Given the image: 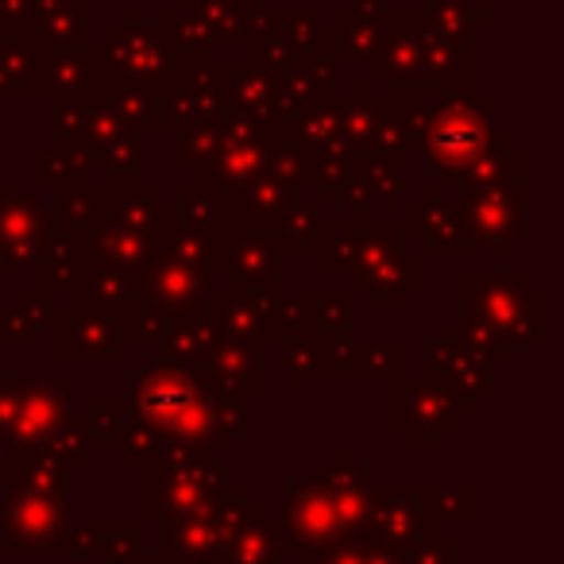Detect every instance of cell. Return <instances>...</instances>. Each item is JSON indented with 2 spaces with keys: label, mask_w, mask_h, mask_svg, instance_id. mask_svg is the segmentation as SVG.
Segmentation results:
<instances>
[{
  "label": "cell",
  "mask_w": 564,
  "mask_h": 564,
  "mask_svg": "<svg viewBox=\"0 0 564 564\" xmlns=\"http://www.w3.org/2000/svg\"><path fill=\"white\" fill-rule=\"evenodd\" d=\"M325 228H329V220L322 217V209H317L314 202H306V197H299V202L286 205V209L274 217L271 232H274V240L282 243L286 256H314L317 243L325 240Z\"/></svg>",
  "instance_id": "obj_39"
},
{
  "label": "cell",
  "mask_w": 564,
  "mask_h": 564,
  "mask_svg": "<svg viewBox=\"0 0 564 564\" xmlns=\"http://www.w3.org/2000/svg\"><path fill=\"white\" fill-rule=\"evenodd\" d=\"M143 522L140 518H94L86 525H74L70 533V553L78 556H101L109 564L132 561L140 556Z\"/></svg>",
  "instance_id": "obj_32"
},
{
  "label": "cell",
  "mask_w": 564,
  "mask_h": 564,
  "mask_svg": "<svg viewBox=\"0 0 564 564\" xmlns=\"http://www.w3.org/2000/svg\"><path fill=\"white\" fill-rule=\"evenodd\" d=\"M163 194L143 182H120V186H105V225H117L124 232H135L143 240L155 243L159 228H163Z\"/></svg>",
  "instance_id": "obj_29"
},
{
  "label": "cell",
  "mask_w": 564,
  "mask_h": 564,
  "mask_svg": "<svg viewBox=\"0 0 564 564\" xmlns=\"http://www.w3.org/2000/svg\"><path fill=\"white\" fill-rule=\"evenodd\" d=\"M468 414H476V402L456 399L425 376H394L387 387V425L406 448H441Z\"/></svg>",
  "instance_id": "obj_7"
},
{
  "label": "cell",
  "mask_w": 564,
  "mask_h": 564,
  "mask_svg": "<svg viewBox=\"0 0 564 564\" xmlns=\"http://www.w3.org/2000/svg\"><path fill=\"white\" fill-rule=\"evenodd\" d=\"M78 422H82V430H86L94 453L97 448H124L128 422H132V414H128V399L124 394H97Z\"/></svg>",
  "instance_id": "obj_43"
},
{
  "label": "cell",
  "mask_w": 564,
  "mask_h": 564,
  "mask_svg": "<svg viewBox=\"0 0 564 564\" xmlns=\"http://www.w3.org/2000/svg\"><path fill=\"white\" fill-rule=\"evenodd\" d=\"M97 58H101L105 86L109 82H117V86H159L174 70V58L166 51L163 35L151 32L140 12H132L124 24L105 32Z\"/></svg>",
  "instance_id": "obj_14"
},
{
  "label": "cell",
  "mask_w": 564,
  "mask_h": 564,
  "mask_svg": "<svg viewBox=\"0 0 564 564\" xmlns=\"http://www.w3.org/2000/svg\"><path fill=\"white\" fill-rule=\"evenodd\" d=\"M422 376L441 383L445 391H453L456 399H468L479 406V399L495 391V376H491V364L484 356H476L468 348V340L460 337L456 325L441 329V337L433 345H425L422 352Z\"/></svg>",
  "instance_id": "obj_19"
},
{
  "label": "cell",
  "mask_w": 564,
  "mask_h": 564,
  "mask_svg": "<svg viewBox=\"0 0 564 564\" xmlns=\"http://www.w3.org/2000/svg\"><path fill=\"white\" fill-rule=\"evenodd\" d=\"M86 240L82 236H70L63 232V228H55V236L47 240V248H43V256L35 259V291L43 294V299L58 310H70L78 306V291L82 282H86Z\"/></svg>",
  "instance_id": "obj_23"
},
{
  "label": "cell",
  "mask_w": 564,
  "mask_h": 564,
  "mask_svg": "<svg viewBox=\"0 0 564 564\" xmlns=\"http://www.w3.org/2000/svg\"><path fill=\"white\" fill-rule=\"evenodd\" d=\"M35 178H40L43 189H66V186H86L94 182V171H89L82 159L66 155L58 148H47L35 155Z\"/></svg>",
  "instance_id": "obj_48"
},
{
  "label": "cell",
  "mask_w": 564,
  "mask_h": 564,
  "mask_svg": "<svg viewBox=\"0 0 564 564\" xmlns=\"http://www.w3.org/2000/svg\"><path fill=\"white\" fill-rule=\"evenodd\" d=\"M140 286L132 274L124 271H112V267H86V282H82L78 291V306L82 310H97V314H117L128 317L135 306H140Z\"/></svg>",
  "instance_id": "obj_35"
},
{
  "label": "cell",
  "mask_w": 564,
  "mask_h": 564,
  "mask_svg": "<svg viewBox=\"0 0 564 564\" xmlns=\"http://www.w3.org/2000/svg\"><path fill=\"white\" fill-rule=\"evenodd\" d=\"M302 306H306V322L314 333L352 329L356 299L348 291H306L302 294Z\"/></svg>",
  "instance_id": "obj_46"
},
{
  "label": "cell",
  "mask_w": 564,
  "mask_h": 564,
  "mask_svg": "<svg viewBox=\"0 0 564 564\" xmlns=\"http://www.w3.org/2000/svg\"><path fill=\"white\" fill-rule=\"evenodd\" d=\"M101 86L105 78H101L97 47L47 51V63H43V78H40L43 97H55V101H89V97H101Z\"/></svg>",
  "instance_id": "obj_26"
},
{
  "label": "cell",
  "mask_w": 564,
  "mask_h": 564,
  "mask_svg": "<svg viewBox=\"0 0 564 564\" xmlns=\"http://www.w3.org/2000/svg\"><path fill=\"white\" fill-rule=\"evenodd\" d=\"M174 220H178L182 232L202 236V240H217L220 225H225V194L205 182H189V186H178L174 194Z\"/></svg>",
  "instance_id": "obj_37"
},
{
  "label": "cell",
  "mask_w": 564,
  "mask_h": 564,
  "mask_svg": "<svg viewBox=\"0 0 564 564\" xmlns=\"http://www.w3.org/2000/svg\"><path fill=\"white\" fill-rule=\"evenodd\" d=\"M322 564H406V553L383 545V541L356 538V541H345L340 549H333Z\"/></svg>",
  "instance_id": "obj_50"
},
{
  "label": "cell",
  "mask_w": 564,
  "mask_h": 564,
  "mask_svg": "<svg viewBox=\"0 0 564 564\" xmlns=\"http://www.w3.org/2000/svg\"><path fill=\"white\" fill-rule=\"evenodd\" d=\"M202 376L213 387L236 394V399H259L267 391V356L259 340L232 337V333H220V340L213 345L209 360L202 364Z\"/></svg>",
  "instance_id": "obj_22"
},
{
  "label": "cell",
  "mask_w": 564,
  "mask_h": 564,
  "mask_svg": "<svg viewBox=\"0 0 564 564\" xmlns=\"http://www.w3.org/2000/svg\"><path fill=\"white\" fill-rule=\"evenodd\" d=\"M456 556H460V541H456L453 533H437V538H430L425 545L410 549L406 564H456Z\"/></svg>",
  "instance_id": "obj_53"
},
{
  "label": "cell",
  "mask_w": 564,
  "mask_h": 564,
  "mask_svg": "<svg viewBox=\"0 0 564 564\" xmlns=\"http://www.w3.org/2000/svg\"><path fill=\"white\" fill-rule=\"evenodd\" d=\"M251 499H228L213 502L202 510H186V514L163 518L159 530V545H163V561L171 564H228L232 541L240 533L243 518H248Z\"/></svg>",
  "instance_id": "obj_9"
},
{
  "label": "cell",
  "mask_w": 564,
  "mask_h": 564,
  "mask_svg": "<svg viewBox=\"0 0 564 564\" xmlns=\"http://www.w3.org/2000/svg\"><path fill=\"white\" fill-rule=\"evenodd\" d=\"M317 484H322L325 495L333 499V510H337L348 541L368 538L371 495H376V476H371L368 464H360L348 448H340L329 468L317 476Z\"/></svg>",
  "instance_id": "obj_21"
},
{
  "label": "cell",
  "mask_w": 564,
  "mask_h": 564,
  "mask_svg": "<svg viewBox=\"0 0 564 564\" xmlns=\"http://www.w3.org/2000/svg\"><path fill=\"white\" fill-rule=\"evenodd\" d=\"M143 518L140 522H163V518L202 510L213 502L248 499V487L236 484L213 456L194 453H163L151 468H143Z\"/></svg>",
  "instance_id": "obj_5"
},
{
  "label": "cell",
  "mask_w": 564,
  "mask_h": 564,
  "mask_svg": "<svg viewBox=\"0 0 564 564\" xmlns=\"http://www.w3.org/2000/svg\"><path fill=\"white\" fill-rule=\"evenodd\" d=\"M433 499L445 522H468L476 514V487L471 484H433Z\"/></svg>",
  "instance_id": "obj_52"
},
{
  "label": "cell",
  "mask_w": 564,
  "mask_h": 564,
  "mask_svg": "<svg viewBox=\"0 0 564 564\" xmlns=\"http://www.w3.org/2000/svg\"><path fill=\"white\" fill-rule=\"evenodd\" d=\"M86 259L97 267H112V271L132 274L135 282H143L151 259H155V243L143 240L135 232H124L117 225H97L94 232L86 236Z\"/></svg>",
  "instance_id": "obj_33"
},
{
  "label": "cell",
  "mask_w": 564,
  "mask_h": 564,
  "mask_svg": "<svg viewBox=\"0 0 564 564\" xmlns=\"http://www.w3.org/2000/svg\"><path fill=\"white\" fill-rule=\"evenodd\" d=\"M55 329V360L66 364H120L132 345V329L128 317L117 314H97V310H58L51 317Z\"/></svg>",
  "instance_id": "obj_15"
},
{
  "label": "cell",
  "mask_w": 564,
  "mask_h": 564,
  "mask_svg": "<svg viewBox=\"0 0 564 564\" xmlns=\"http://www.w3.org/2000/svg\"><path fill=\"white\" fill-rule=\"evenodd\" d=\"M394 112L414 132V148L425 155L441 178L460 186L484 148L491 143V101H479L476 94L460 97H387Z\"/></svg>",
  "instance_id": "obj_2"
},
{
  "label": "cell",
  "mask_w": 564,
  "mask_h": 564,
  "mask_svg": "<svg viewBox=\"0 0 564 564\" xmlns=\"http://www.w3.org/2000/svg\"><path fill=\"white\" fill-rule=\"evenodd\" d=\"M128 414L148 425L163 453L217 456L248 430V406L236 394L213 387L202 371L155 364L128 387Z\"/></svg>",
  "instance_id": "obj_1"
},
{
  "label": "cell",
  "mask_w": 564,
  "mask_h": 564,
  "mask_svg": "<svg viewBox=\"0 0 564 564\" xmlns=\"http://www.w3.org/2000/svg\"><path fill=\"white\" fill-rule=\"evenodd\" d=\"M28 32L55 47H89V0H28Z\"/></svg>",
  "instance_id": "obj_30"
},
{
  "label": "cell",
  "mask_w": 564,
  "mask_h": 564,
  "mask_svg": "<svg viewBox=\"0 0 564 564\" xmlns=\"http://www.w3.org/2000/svg\"><path fill=\"white\" fill-rule=\"evenodd\" d=\"M274 525H279L282 553L302 564H322L333 549H340L348 541L345 525H340L337 510H333V499L317 479L286 491L282 514Z\"/></svg>",
  "instance_id": "obj_13"
},
{
  "label": "cell",
  "mask_w": 564,
  "mask_h": 564,
  "mask_svg": "<svg viewBox=\"0 0 564 564\" xmlns=\"http://www.w3.org/2000/svg\"><path fill=\"white\" fill-rule=\"evenodd\" d=\"M47 43L35 40L32 32H9L0 47V74L9 82L12 97H35L40 94L43 63H47Z\"/></svg>",
  "instance_id": "obj_36"
},
{
  "label": "cell",
  "mask_w": 564,
  "mask_h": 564,
  "mask_svg": "<svg viewBox=\"0 0 564 564\" xmlns=\"http://www.w3.org/2000/svg\"><path fill=\"white\" fill-rule=\"evenodd\" d=\"M55 148L82 159L89 171H101L105 186L140 182L143 151L135 132L105 105V97L89 101H55Z\"/></svg>",
  "instance_id": "obj_3"
},
{
  "label": "cell",
  "mask_w": 564,
  "mask_h": 564,
  "mask_svg": "<svg viewBox=\"0 0 564 564\" xmlns=\"http://www.w3.org/2000/svg\"><path fill=\"white\" fill-rule=\"evenodd\" d=\"M402 194H406L402 166L383 163V159H356L345 186V205H352L356 220H371V209L394 205Z\"/></svg>",
  "instance_id": "obj_31"
},
{
  "label": "cell",
  "mask_w": 564,
  "mask_h": 564,
  "mask_svg": "<svg viewBox=\"0 0 564 564\" xmlns=\"http://www.w3.org/2000/svg\"><path fill=\"white\" fill-rule=\"evenodd\" d=\"M441 525H445V518L433 499V484H376L368 518L371 541L410 553V549L437 538Z\"/></svg>",
  "instance_id": "obj_12"
},
{
  "label": "cell",
  "mask_w": 564,
  "mask_h": 564,
  "mask_svg": "<svg viewBox=\"0 0 564 564\" xmlns=\"http://www.w3.org/2000/svg\"><path fill=\"white\" fill-rule=\"evenodd\" d=\"M225 101L228 112L256 128H286V112H282V86L279 74L263 70V66H225Z\"/></svg>",
  "instance_id": "obj_24"
},
{
  "label": "cell",
  "mask_w": 564,
  "mask_h": 564,
  "mask_svg": "<svg viewBox=\"0 0 564 564\" xmlns=\"http://www.w3.org/2000/svg\"><path fill=\"white\" fill-rule=\"evenodd\" d=\"M220 333H225V329H220L213 306H202V310H194V314L174 317L155 345L163 348V364L202 371V364L209 360V352H213V345L220 340Z\"/></svg>",
  "instance_id": "obj_28"
},
{
  "label": "cell",
  "mask_w": 564,
  "mask_h": 564,
  "mask_svg": "<svg viewBox=\"0 0 564 564\" xmlns=\"http://www.w3.org/2000/svg\"><path fill=\"white\" fill-rule=\"evenodd\" d=\"M348 274H352L356 291L368 294V302L376 310H399L406 306L410 294H417L425 286V256L410 251L402 225H376V220H368L356 263Z\"/></svg>",
  "instance_id": "obj_6"
},
{
  "label": "cell",
  "mask_w": 564,
  "mask_h": 564,
  "mask_svg": "<svg viewBox=\"0 0 564 564\" xmlns=\"http://www.w3.org/2000/svg\"><path fill=\"white\" fill-rule=\"evenodd\" d=\"M414 20L430 40L448 43V47H476L479 20L468 9L453 4V0H425L422 9L414 12Z\"/></svg>",
  "instance_id": "obj_42"
},
{
  "label": "cell",
  "mask_w": 564,
  "mask_h": 564,
  "mask_svg": "<svg viewBox=\"0 0 564 564\" xmlns=\"http://www.w3.org/2000/svg\"><path fill=\"white\" fill-rule=\"evenodd\" d=\"M299 202V186L274 178V174H259V178L243 182L236 189H225V228L232 232H271L274 217L286 205Z\"/></svg>",
  "instance_id": "obj_25"
},
{
  "label": "cell",
  "mask_w": 564,
  "mask_h": 564,
  "mask_svg": "<svg viewBox=\"0 0 564 564\" xmlns=\"http://www.w3.org/2000/svg\"><path fill=\"white\" fill-rule=\"evenodd\" d=\"M399 225L406 240L422 248V256H468V251H476L460 202L448 197L441 186H422V194L406 205V217Z\"/></svg>",
  "instance_id": "obj_18"
},
{
  "label": "cell",
  "mask_w": 564,
  "mask_h": 564,
  "mask_svg": "<svg viewBox=\"0 0 564 564\" xmlns=\"http://www.w3.org/2000/svg\"><path fill=\"white\" fill-rule=\"evenodd\" d=\"M364 228L368 220H329L325 228V240L317 243V267L322 274H348L356 263V251H360V240H364Z\"/></svg>",
  "instance_id": "obj_45"
},
{
  "label": "cell",
  "mask_w": 564,
  "mask_h": 564,
  "mask_svg": "<svg viewBox=\"0 0 564 564\" xmlns=\"http://www.w3.org/2000/svg\"><path fill=\"white\" fill-rule=\"evenodd\" d=\"M12 97V89H9V82H4V74H0V109H4V101Z\"/></svg>",
  "instance_id": "obj_54"
},
{
  "label": "cell",
  "mask_w": 564,
  "mask_h": 564,
  "mask_svg": "<svg viewBox=\"0 0 564 564\" xmlns=\"http://www.w3.org/2000/svg\"><path fill=\"white\" fill-rule=\"evenodd\" d=\"M9 279V267H4V259H0V282Z\"/></svg>",
  "instance_id": "obj_56"
},
{
  "label": "cell",
  "mask_w": 564,
  "mask_h": 564,
  "mask_svg": "<svg viewBox=\"0 0 564 564\" xmlns=\"http://www.w3.org/2000/svg\"><path fill=\"white\" fill-rule=\"evenodd\" d=\"M51 213H55V228L70 236H82L86 240L105 217V186H66L55 189V202H51Z\"/></svg>",
  "instance_id": "obj_40"
},
{
  "label": "cell",
  "mask_w": 564,
  "mask_h": 564,
  "mask_svg": "<svg viewBox=\"0 0 564 564\" xmlns=\"http://www.w3.org/2000/svg\"><path fill=\"white\" fill-rule=\"evenodd\" d=\"M325 337V379H360V345L352 329L322 333Z\"/></svg>",
  "instance_id": "obj_49"
},
{
  "label": "cell",
  "mask_w": 564,
  "mask_h": 564,
  "mask_svg": "<svg viewBox=\"0 0 564 564\" xmlns=\"http://www.w3.org/2000/svg\"><path fill=\"white\" fill-rule=\"evenodd\" d=\"M55 236V213L51 202L28 189H0V259L9 274L32 271L43 256L47 240Z\"/></svg>",
  "instance_id": "obj_17"
},
{
  "label": "cell",
  "mask_w": 564,
  "mask_h": 564,
  "mask_svg": "<svg viewBox=\"0 0 564 564\" xmlns=\"http://www.w3.org/2000/svg\"><path fill=\"white\" fill-rule=\"evenodd\" d=\"M101 97L132 132H159V86H101Z\"/></svg>",
  "instance_id": "obj_44"
},
{
  "label": "cell",
  "mask_w": 564,
  "mask_h": 564,
  "mask_svg": "<svg viewBox=\"0 0 564 564\" xmlns=\"http://www.w3.org/2000/svg\"><path fill=\"white\" fill-rule=\"evenodd\" d=\"M460 322L491 329L510 348L538 345L545 337V294L525 274L468 271L460 279Z\"/></svg>",
  "instance_id": "obj_4"
},
{
  "label": "cell",
  "mask_w": 564,
  "mask_h": 564,
  "mask_svg": "<svg viewBox=\"0 0 564 564\" xmlns=\"http://www.w3.org/2000/svg\"><path fill=\"white\" fill-rule=\"evenodd\" d=\"M402 364H406V352H402L399 340H387V345H360V379H394L402 376Z\"/></svg>",
  "instance_id": "obj_51"
},
{
  "label": "cell",
  "mask_w": 564,
  "mask_h": 564,
  "mask_svg": "<svg viewBox=\"0 0 564 564\" xmlns=\"http://www.w3.org/2000/svg\"><path fill=\"white\" fill-rule=\"evenodd\" d=\"M282 132L302 148V155H329V151H352L340 124V101H322L310 109L294 112ZM356 155V151H352Z\"/></svg>",
  "instance_id": "obj_34"
},
{
  "label": "cell",
  "mask_w": 564,
  "mask_h": 564,
  "mask_svg": "<svg viewBox=\"0 0 564 564\" xmlns=\"http://www.w3.org/2000/svg\"><path fill=\"white\" fill-rule=\"evenodd\" d=\"M213 267L225 274L236 291H282L286 251L274 232H217L213 240Z\"/></svg>",
  "instance_id": "obj_16"
},
{
  "label": "cell",
  "mask_w": 564,
  "mask_h": 564,
  "mask_svg": "<svg viewBox=\"0 0 564 564\" xmlns=\"http://www.w3.org/2000/svg\"><path fill=\"white\" fill-rule=\"evenodd\" d=\"M387 28V0H352L329 28V47L337 63H368Z\"/></svg>",
  "instance_id": "obj_27"
},
{
  "label": "cell",
  "mask_w": 564,
  "mask_h": 564,
  "mask_svg": "<svg viewBox=\"0 0 564 564\" xmlns=\"http://www.w3.org/2000/svg\"><path fill=\"white\" fill-rule=\"evenodd\" d=\"M120 564H171V561H163V556H159V561H148V556H132V561H120Z\"/></svg>",
  "instance_id": "obj_55"
},
{
  "label": "cell",
  "mask_w": 564,
  "mask_h": 564,
  "mask_svg": "<svg viewBox=\"0 0 564 564\" xmlns=\"http://www.w3.org/2000/svg\"><path fill=\"white\" fill-rule=\"evenodd\" d=\"M282 371L291 379H325V337L302 329L282 340Z\"/></svg>",
  "instance_id": "obj_47"
},
{
  "label": "cell",
  "mask_w": 564,
  "mask_h": 564,
  "mask_svg": "<svg viewBox=\"0 0 564 564\" xmlns=\"http://www.w3.org/2000/svg\"><path fill=\"white\" fill-rule=\"evenodd\" d=\"M70 402H74V383L70 379H35V383L20 387V410L17 425H12L9 453H28L40 448L51 433L63 422H70ZM4 453V456H9Z\"/></svg>",
  "instance_id": "obj_20"
},
{
  "label": "cell",
  "mask_w": 564,
  "mask_h": 564,
  "mask_svg": "<svg viewBox=\"0 0 564 564\" xmlns=\"http://www.w3.org/2000/svg\"><path fill=\"white\" fill-rule=\"evenodd\" d=\"M74 510L66 491L12 484L0 507V549L12 556L28 553H70Z\"/></svg>",
  "instance_id": "obj_8"
},
{
  "label": "cell",
  "mask_w": 564,
  "mask_h": 564,
  "mask_svg": "<svg viewBox=\"0 0 564 564\" xmlns=\"http://www.w3.org/2000/svg\"><path fill=\"white\" fill-rule=\"evenodd\" d=\"M456 202L464 209V225H468L471 248L476 251L510 256L514 243L525 236V202H530L525 178L460 186Z\"/></svg>",
  "instance_id": "obj_10"
},
{
  "label": "cell",
  "mask_w": 564,
  "mask_h": 564,
  "mask_svg": "<svg viewBox=\"0 0 564 564\" xmlns=\"http://www.w3.org/2000/svg\"><path fill=\"white\" fill-rule=\"evenodd\" d=\"M228 112L225 101V66L174 63V70L159 82V132H194Z\"/></svg>",
  "instance_id": "obj_11"
},
{
  "label": "cell",
  "mask_w": 564,
  "mask_h": 564,
  "mask_svg": "<svg viewBox=\"0 0 564 564\" xmlns=\"http://www.w3.org/2000/svg\"><path fill=\"white\" fill-rule=\"evenodd\" d=\"M286 553H282V538L279 525L271 522L263 502L251 499L248 518H243L240 533L232 541V553H228V564H282Z\"/></svg>",
  "instance_id": "obj_38"
},
{
  "label": "cell",
  "mask_w": 564,
  "mask_h": 564,
  "mask_svg": "<svg viewBox=\"0 0 564 564\" xmlns=\"http://www.w3.org/2000/svg\"><path fill=\"white\" fill-rule=\"evenodd\" d=\"M159 35H163L166 51H171L174 63H205L213 55V40L205 32V24L186 9V4H174V9L163 12L159 20Z\"/></svg>",
  "instance_id": "obj_41"
}]
</instances>
